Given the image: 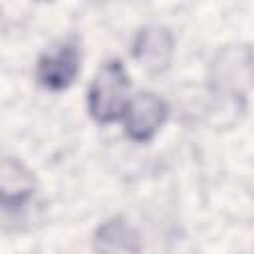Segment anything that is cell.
<instances>
[{
    "instance_id": "7a4b0ae2",
    "label": "cell",
    "mask_w": 254,
    "mask_h": 254,
    "mask_svg": "<svg viewBox=\"0 0 254 254\" xmlns=\"http://www.w3.org/2000/svg\"><path fill=\"white\" fill-rule=\"evenodd\" d=\"M167 117H169L167 103L159 95L145 91L135 97H129V103L121 119H123L125 135L131 141L147 143L159 133Z\"/></svg>"
},
{
    "instance_id": "8992f818",
    "label": "cell",
    "mask_w": 254,
    "mask_h": 254,
    "mask_svg": "<svg viewBox=\"0 0 254 254\" xmlns=\"http://www.w3.org/2000/svg\"><path fill=\"white\" fill-rule=\"evenodd\" d=\"M34 173L18 159H4L0 163V206L20 208L34 194Z\"/></svg>"
},
{
    "instance_id": "277c9868",
    "label": "cell",
    "mask_w": 254,
    "mask_h": 254,
    "mask_svg": "<svg viewBox=\"0 0 254 254\" xmlns=\"http://www.w3.org/2000/svg\"><path fill=\"white\" fill-rule=\"evenodd\" d=\"M173 54H175V38L165 26L159 24H151L139 30L133 42L135 60L151 73L165 71L173 60Z\"/></svg>"
},
{
    "instance_id": "5b68a950",
    "label": "cell",
    "mask_w": 254,
    "mask_h": 254,
    "mask_svg": "<svg viewBox=\"0 0 254 254\" xmlns=\"http://www.w3.org/2000/svg\"><path fill=\"white\" fill-rule=\"evenodd\" d=\"M143 240L137 228L121 216H113L99 224L93 232L95 254H141Z\"/></svg>"
},
{
    "instance_id": "3957f363",
    "label": "cell",
    "mask_w": 254,
    "mask_h": 254,
    "mask_svg": "<svg viewBox=\"0 0 254 254\" xmlns=\"http://www.w3.org/2000/svg\"><path fill=\"white\" fill-rule=\"evenodd\" d=\"M79 50L73 40H65L44 52L36 65V79L50 91L67 89L79 71Z\"/></svg>"
},
{
    "instance_id": "6da1fadb",
    "label": "cell",
    "mask_w": 254,
    "mask_h": 254,
    "mask_svg": "<svg viewBox=\"0 0 254 254\" xmlns=\"http://www.w3.org/2000/svg\"><path fill=\"white\" fill-rule=\"evenodd\" d=\"M129 103V75L119 60L105 62L93 75L87 91V109L93 121L107 125L123 117Z\"/></svg>"
}]
</instances>
